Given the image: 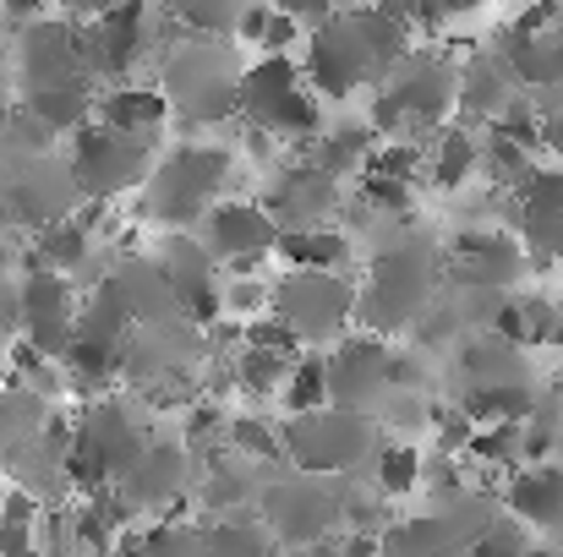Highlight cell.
I'll return each instance as SVG.
<instances>
[{
	"instance_id": "cell-1",
	"label": "cell",
	"mask_w": 563,
	"mask_h": 557,
	"mask_svg": "<svg viewBox=\"0 0 563 557\" xmlns=\"http://www.w3.org/2000/svg\"><path fill=\"white\" fill-rule=\"evenodd\" d=\"M285 443L296 454V465L307 476H329V470H351L377 448L373 421L362 410H312V415H290Z\"/></svg>"
},
{
	"instance_id": "cell-3",
	"label": "cell",
	"mask_w": 563,
	"mask_h": 557,
	"mask_svg": "<svg viewBox=\"0 0 563 557\" xmlns=\"http://www.w3.org/2000/svg\"><path fill=\"white\" fill-rule=\"evenodd\" d=\"M148 170V148L137 132H82L77 137V154H71V186L88 191V197H115L132 181H143Z\"/></svg>"
},
{
	"instance_id": "cell-38",
	"label": "cell",
	"mask_w": 563,
	"mask_h": 557,
	"mask_svg": "<svg viewBox=\"0 0 563 557\" xmlns=\"http://www.w3.org/2000/svg\"><path fill=\"white\" fill-rule=\"evenodd\" d=\"M548 345L563 350V307H553V328H548Z\"/></svg>"
},
{
	"instance_id": "cell-25",
	"label": "cell",
	"mask_w": 563,
	"mask_h": 557,
	"mask_svg": "<svg viewBox=\"0 0 563 557\" xmlns=\"http://www.w3.org/2000/svg\"><path fill=\"white\" fill-rule=\"evenodd\" d=\"M279 399H285V410H290V415H312V410H323V399H329V371H323V356H301V361H290Z\"/></svg>"
},
{
	"instance_id": "cell-26",
	"label": "cell",
	"mask_w": 563,
	"mask_h": 557,
	"mask_svg": "<svg viewBox=\"0 0 563 557\" xmlns=\"http://www.w3.org/2000/svg\"><path fill=\"white\" fill-rule=\"evenodd\" d=\"M290 361H296V356H279V350L246 345V350H241V361H235V382H241V388H252V393H279Z\"/></svg>"
},
{
	"instance_id": "cell-23",
	"label": "cell",
	"mask_w": 563,
	"mask_h": 557,
	"mask_svg": "<svg viewBox=\"0 0 563 557\" xmlns=\"http://www.w3.org/2000/svg\"><path fill=\"white\" fill-rule=\"evenodd\" d=\"M88 257V230L77 219H49L38 224V241H33V268H49V274H66Z\"/></svg>"
},
{
	"instance_id": "cell-34",
	"label": "cell",
	"mask_w": 563,
	"mask_h": 557,
	"mask_svg": "<svg viewBox=\"0 0 563 557\" xmlns=\"http://www.w3.org/2000/svg\"><path fill=\"white\" fill-rule=\"evenodd\" d=\"M268 296H274L268 285H252V279H241V285H230V290H224V307H230V312H241V318L252 323L257 312H268Z\"/></svg>"
},
{
	"instance_id": "cell-20",
	"label": "cell",
	"mask_w": 563,
	"mask_h": 557,
	"mask_svg": "<svg viewBox=\"0 0 563 557\" xmlns=\"http://www.w3.org/2000/svg\"><path fill=\"white\" fill-rule=\"evenodd\" d=\"M27 115H38L49 132H71V126H82L88 115H93V93H88V77H77V82H55V88H38V93H27V104H22Z\"/></svg>"
},
{
	"instance_id": "cell-4",
	"label": "cell",
	"mask_w": 563,
	"mask_h": 557,
	"mask_svg": "<svg viewBox=\"0 0 563 557\" xmlns=\"http://www.w3.org/2000/svg\"><path fill=\"white\" fill-rule=\"evenodd\" d=\"M307 71H312L318 93H329V99H351L367 77L383 71L373 60V49H367V33H362L356 11H351V16H334V22H323V27L312 33V60H307Z\"/></svg>"
},
{
	"instance_id": "cell-2",
	"label": "cell",
	"mask_w": 563,
	"mask_h": 557,
	"mask_svg": "<svg viewBox=\"0 0 563 557\" xmlns=\"http://www.w3.org/2000/svg\"><path fill=\"white\" fill-rule=\"evenodd\" d=\"M224 176H230V154H224V148H181V154L165 159L159 176L148 181V208H154V219H165V224H191V219L213 202V191L224 186Z\"/></svg>"
},
{
	"instance_id": "cell-6",
	"label": "cell",
	"mask_w": 563,
	"mask_h": 557,
	"mask_svg": "<svg viewBox=\"0 0 563 557\" xmlns=\"http://www.w3.org/2000/svg\"><path fill=\"white\" fill-rule=\"evenodd\" d=\"M421 301H427V263H421L416 246H399V252L377 257L373 285L356 296L367 328H399V323L421 318Z\"/></svg>"
},
{
	"instance_id": "cell-8",
	"label": "cell",
	"mask_w": 563,
	"mask_h": 557,
	"mask_svg": "<svg viewBox=\"0 0 563 557\" xmlns=\"http://www.w3.org/2000/svg\"><path fill=\"white\" fill-rule=\"evenodd\" d=\"M383 93H388V104L399 110V121L421 132V126L443 121V110L454 104V71H449L438 55H405V60L394 66V82H388Z\"/></svg>"
},
{
	"instance_id": "cell-29",
	"label": "cell",
	"mask_w": 563,
	"mask_h": 557,
	"mask_svg": "<svg viewBox=\"0 0 563 557\" xmlns=\"http://www.w3.org/2000/svg\"><path fill=\"white\" fill-rule=\"evenodd\" d=\"M170 5H176V16H181L187 27H202V33L230 27L235 11H241V0H170Z\"/></svg>"
},
{
	"instance_id": "cell-37",
	"label": "cell",
	"mask_w": 563,
	"mask_h": 557,
	"mask_svg": "<svg viewBox=\"0 0 563 557\" xmlns=\"http://www.w3.org/2000/svg\"><path fill=\"white\" fill-rule=\"evenodd\" d=\"M44 5H49V0H5V16H16V22H38Z\"/></svg>"
},
{
	"instance_id": "cell-16",
	"label": "cell",
	"mask_w": 563,
	"mask_h": 557,
	"mask_svg": "<svg viewBox=\"0 0 563 557\" xmlns=\"http://www.w3.org/2000/svg\"><path fill=\"white\" fill-rule=\"evenodd\" d=\"M181 481H187V465H181V448H143L126 476H121V492L132 503H165V498H181Z\"/></svg>"
},
{
	"instance_id": "cell-7",
	"label": "cell",
	"mask_w": 563,
	"mask_h": 557,
	"mask_svg": "<svg viewBox=\"0 0 563 557\" xmlns=\"http://www.w3.org/2000/svg\"><path fill=\"white\" fill-rule=\"evenodd\" d=\"M16 307H22V328H27V345L44 350V356H66L77 323H71V285L49 268H33L16 290Z\"/></svg>"
},
{
	"instance_id": "cell-27",
	"label": "cell",
	"mask_w": 563,
	"mask_h": 557,
	"mask_svg": "<svg viewBox=\"0 0 563 557\" xmlns=\"http://www.w3.org/2000/svg\"><path fill=\"white\" fill-rule=\"evenodd\" d=\"M471 170H476V137H471V132H449V137L432 148V181L460 186Z\"/></svg>"
},
{
	"instance_id": "cell-40",
	"label": "cell",
	"mask_w": 563,
	"mask_h": 557,
	"mask_svg": "<svg viewBox=\"0 0 563 557\" xmlns=\"http://www.w3.org/2000/svg\"><path fill=\"white\" fill-rule=\"evenodd\" d=\"M526 557H563V553H553V547H542V553H526Z\"/></svg>"
},
{
	"instance_id": "cell-41",
	"label": "cell",
	"mask_w": 563,
	"mask_h": 557,
	"mask_svg": "<svg viewBox=\"0 0 563 557\" xmlns=\"http://www.w3.org/2000/svg\"><path fill=\"white\" fill-rule=\"evenodd\" d=\"M0 66H5V49H0Z\"/></svg>"
},
{
	"instance_id": "cell-21",
	"label": "cell",
	"mask_w": 563,
	"mask_h": 557,
	"mask_svg": "<svg viewBox=\"0 0 563 557\" xmlns=\"http://www.w3.org/2000/svg\"><path fill=\"white\" fill-rule=\"evenodd\" d=\"M274 252L296 268H318V274H334L345 263V235L318 224V230H279L274 235Z\"/></svg>"
},
{
	"instance_id": "cell-22",
	"label": "cell",
	"mask_w": 563,
	"mask_h": 557,
	"mask_svg": "<svg viewBox=\"0 0 563 557\" xmlns=\"http://www.w3.org/2000/svg\"><path fill=\"white\" fill-rule=\"evenodd\" d=\"M460 531L449 520H410L383 536V557H454Z\"/></svg>"
},
{
	"instance_id": "cell-9",
	"label": "cell",
	"mask_w": 563,
	"mask_h": 557,
	"mask_svg": "<svg viewBox=\"0 0 563 557\" xmlns=\"http://www.w3.org/2000/svg\"><path fill=\"white\" fill-rule=\"evenodd\" d=\"M143 27H148L143 0H110L99 11V22L82 33V66L99 77H121L143 49Z\"/></svg>"
},
{
	"instance_id": "cell-19",
	"label": "cell",
	"mask_w": 563,
	"mask_h": 557,
	"mask_svg": "<svg viewBox=\"0 0 563 557\" xmlns=\"http://www.w3.org/2000/svg\"><path fill=\"white\" fill-rule=\"evenodd\" d=\"M509 509H515L520 520L559 525L563 520V470H553V465L520 470V476H515V487H509Z\"/></svg>"
},
{
	"instance_id": "cell-13",
	"label": "cell",
	"mask_w": 563,
	"mask_h": 557,
	"mask_svg": "<svg viewBox=\"0 0 563 557\" xmlns=\"http://www.w3.org/2000/svg\"><path fill=\"white\" fill-rule=\"evenodd\" d=\"M329 213H334V176H323L312 165L290 170L279 181V191L268 197V219L279 230H318Z\"/></svg>"
},
{
	"instance_id": "cell-17",
	"label": "cell",
	"mask_w": 563,
	"mask_h": 557,
	"mask_svg": "<svg viewBox=\"0 0 563 557\" xmlns=\"http://www.w3.org/2000/svg\"><path fill=\"white\" fill-rule=\"evenodd\" d=\"M454 99L471 110V115H498L509 104V66L498 55H476L465 60V71L454 77Z\"/></svg>"
},
{
	"instance_id": "cell-11",
	"label": "cell",
	"mask_w": 563,
	"mask_h": 557,
	"mask_svg": "<svg viewBox=\"0 0 563 557\" xmlns=\"http://www.w3.org/2000/svg\"><path fill=\"white\" fill-rule=\"evenodd\" d=\"M274 235H279V224H274L268 208H257V202H224V208L208 213V241H213V252L230 257L235 268H252L263 252H274Z\"/></svg>"
},
{
	"instance_id": "cell-32",
	"label": "cell",
	"mask_w": 563,
	"mask_h": 557,
	"mask_svg": "<svg viewBox=\"0 0 563 557\" xmlns=\"http://www.w3.org/2000/svg\"><path fill=\"white\" fill-rule=\"evenodd\" d=\"M230 443L235 448H246V454H257V459H279L285 454V443L257 421V415H241V421H230Z\"/></svg>"
},
{
	"instance_id": "cell-18",
	"label": "cell",
	"mask_w": 563,
	"mask_h": 557,
	"mask_svg": "<svg viewBox=\"0 0 563 557\" xmlns=\"http://www.w3.org/2000/svg\"><path fill=\"white\" fill-rule=\"evenodd\" d=\"M99 126H110V132H148V126H159L165 121V110H170V99L159 93V88H115V93H104L99 104Z\"/></svg>"
},
{
	"instance_id": "cell-36",
	"label": "cell",
	"mask_w": 563,
	"mask_h": 557,
	"mask_svg": "<svg viewBox=\"0 0 563 557\" xmlns=\"http://www.w3.org/2000/svg\"><path fill=\"white\" fill-rule=\"evenodd\" d=\"M274 11H285V16H318V22H329L334 0H274Z\"/></svg>"
},
{
	"instance_id": "cell-39",
	"label": "cell",
	"mask_w": 563,
	"mask_h": 557,
	"mask_svg": "<svg viewBox=\"0 0 563 557\" xmlns=\"http://www.w3.org/2000/svg\"><path fill=\"white\" fill-rule=\"evenodd\" d=\"M66 5H71V11H104L110 0H66Z\"/></svg>"
},
{
	"instance_id": "cell-12",
	"label": "cell",
	"mask_w": 563,
	"mask_h": 557,
	"mask_svg": "<svg viewBox=\"0 0 563 557\" xmlns=\"http://www.w3.org/2000/svg\"><path fill=\"white\" fill-rule=\"evenodd\" d=\"M268 520L285 542H323L329 525L340 520V498H323L312 481L296 487H274L268 492Z\"/></svg>"
},
{
	"instance_id": "cell-28",
	"label": "cell",
	"mask_w": 563,
	"mask_h": 557,
	"mask_svg": "<svg viewBox=\"0 0 563 557\" xmlns=\"http://www.w3.org/2000/svg\"><path fill=\"white\" fill-rule=\"evenodd\" d=\"M526 531L520 525H509V520H487L476 536H471V553L465 557H526Z\"/></svg>"
},
{
	"instance_id": "cell-5",
	"label": "cell",
	"mask_w": 563,
	"mask_h": 557,
	"mask_svg": "<svg viewBox=\"0 0 563 557\" xmlns=\"http://www.w3.org/2000/svg\"><path fill=\"white\" fill-rule=\"evenodd\" d=\"M268 307H279V323H290L296 339H323L345 323V312L356 307V296L334 279V274H318V268H296L274 296Z\"/></svg>"
},
{
	"instance_id": "cell-33",
	"label": "cell",
	"mask_w": 563,
	"mask_h": 557,
	"mask_svg": "<svg viewBox=\"0 0 563 557\" xmlns=\"http://www.w3.org/2000/svg\"><path fill=\"white\" fill-rule=\"evenodd\" d=\"M520 38H542V33H563V0H537L520 22H515Z\"/></svg>"
},
{
	"instance_id": "cell-31",
	"label": "cell",
	"mask_w": 563,
	"mask_h": 557,
	"mask_svg": "<svg viewBox=\"0 0 563 557\" xmlns=\"http://www.w3.org/2000/svg\"><path fill=\"white\" fill-rule=\"evenodd\" d=\"M362 202L377 208V213H405V208H410V181L383 176V170H367V181H362Z\"/></svg>"
},
{
	"instance_id": "cell-24",
	"label": "cell",
	"mask_w": 563,
	"mask_h": 557,
	"mask_svg": "<svg viewBox=\"0 0 563 557\" xmlns=\"http://www.w3.org/2000/svg\"><path fill=\"white\" fill-rule=\"evenodd\" d=\"M373 481L383 498H410L421 487V454L410 443H388V448H373Z\"/></svg>"
},
{
	"instance_id": "cell-14",
	"label": "cell",
	"mask_w": 563,
	"mask_h": 557,
	"mask_svg": "<svg viewBox=\"0 0 563 557\" xmlns=\"http://www.w3.org/2000/svg\"><path fill=\"white\" fill-rule=\"evenodd\" d=\"M520 191V230L526 246L548 263L563 257V176H526Z\"/></svg>"
},
{
	"instance_id": "cell-15",
	"label": "cell",
	"mask_w": 563,
	"mask_h": 557,
	"mask_svg": "<svg viewBox=\"0 0 563 557\" xmlns=\"http://www.w3.org/2000/svg\"><path fill=\"white\" fill-rule=\"evenodd\" d=\"M383 361H388V350L377 339H351L334 361H323V371H329V399L345 404V410H362L377 388H388L383 382Z\"/></svg>"
},
{
	"instance_id": "cell-35",
	"label": "cell",
	"mask_w": 563,
	"mask_h": 557,
	"mask_svg": "<svg viewBox=\"0 0 563 557\" xmlns=\"http://www.w3.org/2000/svg\"><path fill=\"white\" fill-rule=\"evenodd\" d=\"M296 33H301V27H296V16H285V11H268V27H263V49H268V55H285V49L296 44Z\"/></svg>"
},
{
	"instance_id": "cell-10",
	"label": "cell",
	"mask_w": 563,
	"mask_h": 557,
	"mask_svg": "<svg viewBox=\"0 0 563 557\" xmlns=\"http://www.w3.org/2000/svg\"><path fill=\"white\" fill-rule=\"evenodd\" d=\"M16 55H22V82H27V93L82 77V33H77L71 22H27Z\"/></svg>"
},
{
	"instance_id": "cell-30",
	"label": "cell",
	"mask_w": 563,
	"mask_h": 557,
	"mask_svg": "<svg viewBox=\"0 0 563 557\" xmlns=\"http://www.w3.org/2000/svg\"><path fill=\"white\" fill-rule=\"evenodd\" d=\"M202 553L208 557H268V542H263V531L224 525V531H213V536L202 542Z\"/></svg>"
}]
</instances>
